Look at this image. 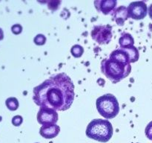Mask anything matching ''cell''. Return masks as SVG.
<instances>
[{
	"instance_id": "2",
	"label": "cell",
	"mask_w": 152,
	"mask_h": 143,
	"mask_svg": "<svg viewBox=\"0 0 152 143\" xmlns=\"http://www.w3.org/2000/svg\"><path fill=\"white\" fill-rule=\"evenodd\" d=\"M130 63H125L116 60L104 59L101 63V71L113 83L120 82L131 73Z\"/></svg>"
},
{
	"instance_id": "14",
	"label": "cell",
	"mask_w": 152,
	"mask_h": 143,
	"mask_svg": "<svg viewBox=\"0 0 152 143\" xmlns=\"http://www.w3.org/2000/svg\"><path fill=\"white\" fill-rule=\"evenodd\" d=\"M71 52L74 57H80L84 52V49L80 45H74L71 48Z\"/></svg>"
},
{
	"instance_id": "7",
	"label": "cell",
	"mask_w": 152,
	"mask_h": 143,
	"mask_svg": "<svg viewBox=\"0 0 152 143\" xmlns=\"http://www.w3.org/2000/svg\"><path fill=\"white\" fill-rule=\"evenodd\" d=\"M127 8L129 17L136 20L144 19L148 13V7L145 1H133Z\"/></svg>"
},
{
	"instance_id": "8",
	"label": "cell",
	"mask_w": 152,
	"mask_h": 143,
	"mask_svg": "<svg viewBox=\"0 0 152 143\" xmlns=\"http://www.w3.org/2000/svg\"><path fill=\"white\" fill-rule=\"evenodd\" d=\"M60 131V128L59 125L53 124V125H42L39 130V133L43 138L53 139L55 138Z\"/></svg>"
},
{
	"instance_id": "9",
	"label": "cell",
	"mask_w": 152,
	"mask_h": 143,
	"mask_svg": "<svg viewBox=\"0 0 152 143\" xmlns=\"http://www.w3.org/2000/svg\"><path fill=\"white\" fill-rule=\"evenodd\" d=\"M115 0H101L94 1V4L98 11L102 12L104 14H109L117 5Z\"/></svg>"
},
{
	"instance_id": "6",
	"label": "cell",
	"mask_w": 152,
	"mask_h": 143,
	"mask_svg": "<svg viewBox=\"0 0 152 143\" xmlns=\"http://www.w3.org/2000/svg\"><path fill=\"white\" fill-rule=\"evenodd\" d=\"M59 116L56 110L48 107H41L37 113V121L42 125H53L58 122Z\"/></svg>"
},
{
	"instance_id": "16",
	"label": "cell",
	"mask_w": 152,
	"mask_h": 143,
	"mask_svg": "<svg viewBox=\"0 0 152 143\" xmlns=\"http://www.w3.org/2000/svg\"><path fill=\"white\" fill-rule=\"evenodd\" d=\"M145 136H147V138L148 139L152 140V121L151 122L148 124V125L146 126L145 130Z\"/></svg>"
},
{
	"instance_id": "13",
	"label": "cell",
	"mask_w": 152,
	"mask_h": 143,
	"mask_svg": "<svg viewBox=\"0 0 152 143\" xmlns=\"http://www.w3.org/2000/svg\"><path fill=\"white\" fill-rule=\"evenodd\" d=\"M5 103L7 108L10 110H12V111L17 110L18 107H19V101H18V100L16 98H13V97L7 98L6 100Z\"/></svg>"
},
{
	"instance_id": "1",
	"label": "cell",
	"mask_w": 152,
	"mask_h": 143,
	"mask_svg": "<svg viewBox=\"0 0 152 143\" xmlns=\"http://www.w3.org/2000/svg\"><path fill=\"white\" fill-rule=\"evenodd\" d=\"M34 102L41 107L64 111L74 99V85L65 73L54 74L34 89Z\"/></svg>"
},
{
	"instance_id": "17",
	"label": "cell",
	"mask_w": 152,
	"mask_h": 143,
	"mask_svg": "<svg viewBox=\"0 0 152 143\" xmlns=\"http://www.w3.org/2000/svg\"><path fill=\"white\" fill-rule=\"evenodd\" d=\"M22 122H23V119L21 116H15L12 119V124L14 126H19V125H22Z\"/></svg>"
},
{
	"instance_id": "5",
	"label": "cell",
	"mask_w": 152,
	"mask_h": 143,
	"mask_svg": "<svg viewBox=\"0 0 152 143\" xmlns=\"http://www.w3.org/2000/svg\"><path fill=\"white\" fill-rule=\"evenodd\" d=\"M110 25H96L91 31V37L99 44H108L112 39V31Z\"/></svg>"
},
{
	"instance_id": "4",
	"label": "cell",
	"mask_w": 152,
	"mask_h": 143,
	"mask_svg": "<svg viewBox=\"0 0 152 143\" xmlns=\"http://www.w3.org/2000/svg\"><path fill=\"white\" fill-rule=\"evenodd\" d=\"M96 109L99 114L107 119H114L120 112L118 101L112 94H105L98 98Z\"/></svg>"
},
{
	"instance_id": "10",
	"label": "cell",
	"mask_w": 152,
	"mask_h": 143,
	"mask_svg": "<svg viewBox=\"0 0 152 143\" xmlns=\"http://www.w3.org/2000/svg\"><path fill=\"white\" fill-rule=\"evenodd\" d=\"M109 58L113 60H116L120 61V62L125 63L131 64L129 55L125 48L120 47V49L114 50V52H112L111 53Z\"/></svg>"
},
{
	"instance_id": "11",
	"label": "cell",
	"mask_w": 152,
	"mask_h": 143,
	"mask_svg": "<svg viewBox=\"0 0 152 143\" xmlns=\"http://www.w3.org/2000/svg\"><path fill=\"white\" fill-rule=\"evenodd\" d=\"M113 16L117 25L122 26L124 25L126 19L129 17V13H128V8L124 6H120V7L114 10L113 13Z\"/></svg>"
},
{
	"instance_id": "18",
	"label": "cell",
	"mask_w": 152,
	"mask_h": 143,
	"mask_svg": "<svg viewBox=\"0 0 152 143\" xmlns=\"http://www.w3.org/2000/svg\"><path fill=\"white\" fill-rule=\"evenodd\" d=\"M12 32L15 34H19L22 32V25H19V24H16V25H13L11 28Z\"/></svg>"
},
{
	"instance_id": "15",
	"label": "cell",
	"mask_w": 152,
	"mask_h": 143,
	"mask_svg": "<svg viewBox=\"0 0 152 143\" xmlns=\"http://www.w3.org/2000/svg\"><path fill=\"white\" fill-rule=\"evenodd\" d=\"M34 41L38 46H42V45H44L45 43L46 37L43 34H38V35L36 36Z\"/></svg>"
},
{
	"instance_id": "3",
	"label": "cell",
	"mask_w": 152,
	"mask_h": 143,
	"mask_svg": "<svg viewBox=\"0 0 152 143\" xmlns=\"http://www.w3.org/2000/svg\"><path fill=\"white\" fill-rule=\"evenodd\" d=\"M113 135V127L106 119H94L88 124L86 129V136L88 138L100 142H107Z\"/></svg>"
},
{
	"instance_id": "19",
	"label": "cell",
	"mask_w": 152,
	"mask_h": 143,
	"mask_svg": "<svg viewBox=\"0 0 152 143\" xmlns=\"http://www.w3.org/2000/svg\"><path fill=\"white\" fill-rule=\"evenodd\" d=\"M148 14H149L150 18L152 19V4L149 6V7H148Z\"/></svg>"
},
{
	"instance_id": "21",
	"label": "cell",
	"mask_w": 152,
	"mask_h": 143,
	"mask_svg": "<svg viewBox=\"0 0 152 143\" xmlns=\"http://www.w3.org/2000/svg\"><path fill=\"white\" fill-rule=\"evenodd\" d=\"M37 143H39V142H37Z\"/></svg>"
},
{
	"instance_id": "20",
	"label": "cell",
	"mask_w": 152,
	"mask_h": 143,
	"mask_svg": "<svg viewBox=\"0 0 152 143\" xmlns=\"http://www.w3.org/2000/svg\"><path fill=\"white\" fill-rule=\"evenodd\" d=\"M4 37V34H3V31L0 28V40H1Z\"/></svg>"
},
{
	"instance_id": "12",
	"label": "cell",
	"mask_w": 152,
	"mask_h": 143,
	"mask_svg": "<svg viewBox=\"0 0 152 143\" xmlns=\"http://www.w3.org/2000/svg\"><path fill=\"white\" fill-rule=\"evenodd\" d=\"M119 44L121 48H127L130 46H134V40L133 37L130 34L124 33L121 35L120 38L119 39Z\"/></svg>"
}]
</instances>
